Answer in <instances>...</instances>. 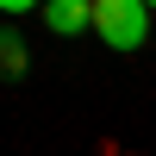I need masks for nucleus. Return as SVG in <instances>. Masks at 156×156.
<instances>
[{"instance_id": "f03ea898", "label": "nucleus", "mask_w": 156, "mask_h": 156, "mask_svg": "<svg viewBox=\"0 0 156 156\" xmlns=\"http://www.w3.org/2000/svg\"><path fill=\"white\" fill-rule=\"evenodd\" d=\"M44 25L56 37H75V31L94 25V6H87V0H50V6H44Z\"/></svg>"}, {"instance_id": "7ed1b4c3", "label": "nucleus", "mask_w": 156, "mask_h": 156, "mask_svg": "<svg viewBox=\"0 0 156 156\" xmlns=\"http://www.w3.org/2000/svg\"><path fill=\"white\" fill-rule=\"evenodd\" d=\"M19 69H25V44L12 31H0V75H19Z\"/></svg>"}, {"instance_id": "f257e3e1", "label": "nucleus", "mask_w": 156, "mask_h": 156, "mask_svg": "<svg viewBox=\"0 0 156 156\" xmlns=\"http://www.w3.org/2000/svg\"><path fill=\"white\" fill-rule=\"evenodd\" d=\"M94 31L106 37V50H125L131 56L150 37V6L144 0H94Z\"/></svg>"}]
</instances>
